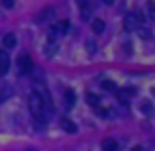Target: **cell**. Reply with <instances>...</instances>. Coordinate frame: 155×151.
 Masks as SVG:
<instances>
[{
	"label": "cell",
	"instance_id": "7",
	"mask_svg": "<svg viewBox=\"0 0 155 151\" xmlns=\"http://www.w3.org/2000/svg\"><path fill=\"white\" fill-rule=\"evenodd\" d=\"M61 128H63L67 133H75V132H77V126H75V122H71L69 118H63V120H61Z\"/></svg>",
	"mask_w": 155,
	"mask_h": 151
},
{
	"label": "cell",
	"instance_id": "13",
	"mask_svg": "<svg viewBox=\"0 0 155 151\" xmlns=\"http://www.w3.org/2000/svg\"><path fill=\"white\" fill-rule=\"evenodd\" d=\"M87 102H88L91 106H94V108H96V106H100V98H98L96 94H91V92L87 94Z\"/></svg>",
	"mask_w": 155,
	"mask_h": 151
},
{
	"label": "cell",
	"instance_id": "14",
	"mask_svg": "<svg viewBox=\"0 0 155 151\" xmlns=\"http://www.w3.org/2000/svg\"><path fill=\"white\" fill-rule=\"evenodd\" d=\"M51 16H53V10H51V8H45V10L41 12V16H39L38 20H39V22H45V20H49Z\"/></svg>",
	"mask_w": 155,
	"mask_h": 151
},
{
	"label": "cell",
	"instance_id": "20",
	"mask_svg": "<svg viewBox=\"0 0 155 151\" xmlns=\"http://www.w3.org/2000/svg\"><path fill=\"white\" fill-rule=\"evenodd\" d=\"M153 96H155V90H153Z\"/></svg>",
	"mask_w": 155,
	"mask_h": 151
},
{
	"label": "cell",
	"instance_id": "10",
	"mask_svg": "<svg viewBox=\"0 0 155 151\" xmlns=\"http://www.w3.org/2000/svg\"><path fill=\"white\" fill-rule=\"evenodd\" d=\"M75 92L73 90H65V106H67V110H71L73 106H75Z\"/></svg>",
	"mask_w": 155,
	"mask_h": 151
},
{
	"label": "cell",
	"instance_id": "2",
	"mask_svg": "<svg viewBox=\"0 0 155 151\" xmlns=\"http://www.w3.org/2000/svg\"><path fill=\"white\" fill-rule=\"evenodd\" d=\"M143 14L141 12H132V14H126V18H124V28L128 31H134V30H137V26H140L141 22H143Z\"/></svg>",
	"mask_w": 155,
	"mask_h": 151
},
{
	"label": "cell",
	"instance_id": "6",
	"mask_svg": "<svg viewBox=\"0 0 155 151\" xmlns=\"http://www.w3.org/2000/svg\"><path fill=\"white\" fill-rule=\"evenodd\" d=\"M16 43H18V38H16L14 34H6V35L2 38V45H4V49H14Z\"/></svg>",
	"mask_w": 155,
	"mask_h": 151
},
{
	"label": "cell",
	"instance_id": "11",
	"mask_svg": "<svg viewBox=\"0 0 155 151\" xmlns=\"http://www.w3.org/2000/svg\"><path fill=\"white\" fill-rule=\"evenodd\" d=\"M145 12H147V18L155 22V2L153 0H147V2H145Z\"/></svg>",
	"mask_w": 155,
	"mask_h": 151
},
{
	"label": "cell",
	"instance_id": "8",
	"mask_svg": "<svg viewBox=\"0 0 155 151\" xmlns=\"http://www.w3.org/2000/svg\"><path fill=\"white\" fill-rule=\"evenodd\" d=\"M91 30L94 31V34H102V31L106 30V24L102 22V20H92L91 22Z\"/></svg>",
	"mask_w": 155,
	"mask_h": 151
},
{
	"label": "cell",
	"instance_id": "15",
	"mask_svg": "<svg viewBox=\"0 0 155 151\" xmlns=\"http://www.w3.org/2000/svg\"><path fill=\"white\" fill-rule=\"evenodd\" d=\"M100 87H102L104 90H116V84H114L112 80H102V83H100Z\"/></svg>",
	"mask_w": 155,
	"mask_h": 151
},
{
	"label": "cell",
	"instance_id": "9",
	"mask_svg": "<svg viewBox=\"0 0 155 151\" xmlns=\"http://www.w3.org/2000/svg\"><path fill=\"white\" fill-rule=\"evenodd\" d=\"M141 112H143L145 116H153V114H155V108H153L151 100H143V102H141Z\"/></svg>",
	"mask_w": 155,
	"mask_h": 151
},
{
	"label": "cell",
	"instance_id": "19",
	"mask_svg": "<svg viewBox=\"0 0 155 151\" xmlns=\"http://www.w3.org/2000/svg\"><path fill=\"white\" fill-rule=\"evenodd\" d=\"M102 2H104V4H108V6H110V4H114V0H102Z\"/></svg>",
	"mask_w": 155,
	"mask_h": 151
},
{
	"label": "cell",
	"instance_id": "16",
	"mask_svg": "<svg viewBox=\"0 0 155 151\" xmlns=\"http://www.w3.org/2000/svg\"><path fill=\"white\" fill-rule=\"evenodd\" d=\"M94 45H96L94 41H87V49H88V53H94V51H96Z\"/></svg>",
	"mask_w": 155,
	"mask_h": 151
},
{
	"label": "cell",
	"instance_id": "3",
	"mask_svg": "<svg viewBox=\"0 0 155 151\" xmlns=\"http://www.w3.org/2000/svg\"><path fill=\"white\" fill-rule=\"evenodd\" d=\"M16 67H18L20 75H28L31 71V57L28 55V51H22L16 59Z\"/></svg>",
	"mask_w": 155,
	"mask_h": 151
},
{
	"label": "cell",
	"instance_id": "18",
	"mask_svg": "<svg viewBox=\"0 0 155 151\" xmlns=\"http://www.w3.org/2000/svg\"><path fill=\"white\" fill-rule=\"evenodd\" d=\"M132 151H145L143 147H132Z\"/></svg>",
	"mask_w": 155,
	"mask_h": 151
},
{
	"label": "cell",
	"instance_id": "4",
	"mask_svg": "<svg viewBox=\"0 0 155 151\" xmlns=\"http://www.w3.org/2000/svg\"><path fill=\"white\" fill-rule=\"evenodd\" d=\"M10 55H8L6 49H0V77H4L8 71H10Z\"/></svg>",
	"mask_w": 155,
	"mask_h": 151
},
{
	"label": "cell",
	"instance_id": "5",
	"mask_svg": "<svg viewBox=\"0 0 155 151\" xmlns=\"http://www.w3.org/2000/svg\"><path fill=\"white\" fill-rule=\"evenodd\" d=\"M75 2L79 4V8H81V18L83 20L91 18V2H88V0H75Z\"/></svg>",
	"mask_w": 155,
	"mask_h": 151
},
{
	"label": "cell",
	"instance_id": "12",
	"mask_svg": "<svg viewBox=\"0 0 155 151\" xmlns=\"http://www.w3.org/2000/svg\"><path fill=\"white\" fill-rule=\"evenodd\" d=\"M102 151H120V147H118V143L114 140H106L102 143Z\"/></svg>",
	"mask_w": 155,
	"mask_h": 151
},
{
	"label": "cell",
	"instance_id": "17",
	"mask_svg": "<svg viewBox=\"0 0 155 151\" xmlns=\"http://www.w3.org/2000/svg\"><path fill=\"white\" fill-rule=\"evenodd\" d=\"M4 8H14V0H2Z\"/></svg>",
	"mask_w": 155,
	"mask_h": 151
},
{
	"label": "cell",
	"instance_id": "1",
	"mask_svg": "<svg viewBox=\"0 0 155 151\" xmlns=\"http://www.w3.org/2000/svg\"><path fill=\"white\" fill-rule=\"evenodd\" d=\"M28 102H30V112H31V116H34V120L38 122L39 126H45V122H47L45 112H49V110H47L43 98L39 96V92H31Z\"/></svg>",
	"mask_w": 155,
	"mask_h": 151
}]
</instances>
